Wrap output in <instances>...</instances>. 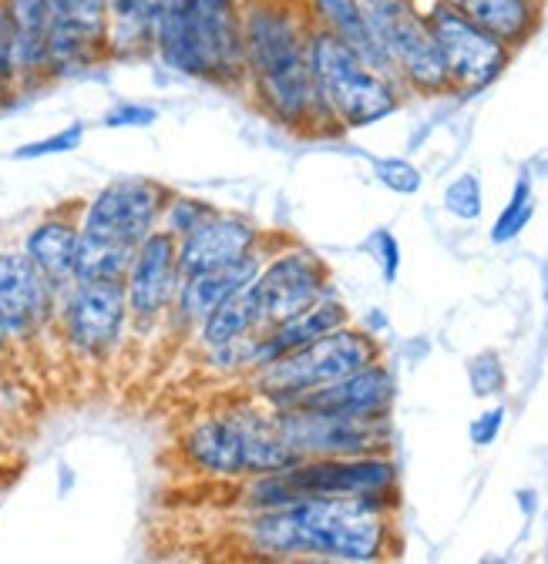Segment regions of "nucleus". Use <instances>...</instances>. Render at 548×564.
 <instances>
[{"label":"nucleus","mask_w":548,"mask_h":564,"mask_svg":"<svg viewBox=\"0 0 548 564\" xmlns=\"http://www.w3.org/2000/svg\"><path fill=\"white\" fill-rule=\"evenodd\" d=\"M400 501L307 498L280 511L236 514L233 541L259 561L377 564L397 557Z\"/></svg>","instance_id":"obj_1"},{"label":"nucleus","mask_w":548,"mask_h":564,"mask_svg":"<svg viewBox=\"0 0 548 564\" xmlns=\"http://www.w3.org/2000/svg\"><path fill=\"white\" fill-rule=\"evenodd\" d=\"M310 18L300 0H246L243 4V47H246V85L262 118L277 128L330 138L340 134L320 105L310 75Z\"/></svg>","instance_id":"obj_2"},{"label":"nucleus","mask_w":548,"mask_h":564,"mask_svg":"<svg viewBox=\"0 0 548 564\" xmlns=\"http://www.w3.org/2000/svg\"><path fill=\"white\" fill-rule=\"evenodd\" d=\"M175 454L189 474L216 484L287 470L300 460L277 427V410L252 393L195 413L175 441Z\"/></svg>","instance_id":"obj_3"},{"label":"nucleus","mask_w":548,"mask_h":564,"mask_svg":"<svg viewBox=\"0 0 548 564\" xmlns=\"http://www.w3.org/2000/svg\"><path fill=\"white\" fill-rule=\"evenodd\" d=\"M307 54H310V75L320 105L340 134L374 128L400 111L407 91L394 78L370 67L357 51H351L330 31L310 24Z\"/></svg>","instance_id":"obj_4"},{"label":"nucleus","mask_w":548,"mask_h":564,"mask_svg":"<svg viewBox=\"0 0 548 564\" xmlns=\"http://www.w3.org/2000/svg\"><path fill=\"white\" fill-rule=\"evenodd\" d=\"M380 357H384L380 339L351 319L347 326H340V329L287 352V357L272 360L269 367L256 370L243 387H246V393L269 403L272 410H283V406H293L303 393L326 387V383L347 377Z\"/></svg>","instance_id":"obj_5"},{"label":"nucleus","mask_w":548,"mask_h":564,"mask_svg":"<svg viewBox=\"0 0 548 564\" xmlns=\"http://www.w3.org/2000/svg\"><path fill=\"white\" fill-rule=\"evenodd\" d=\"M54 336L64 352L82 367H108L118 360L131 336V316L121 282H88L75 279L61 290Z\"/></svg>","instance_id":"obj_6"},{"label":"nucleus","mask_w":548,"mask_h":564,"mask_svg":"<svg viewBox=\"0 0 548 564\" xmlns=\"http://www.w3.org/2000/svg\"><path fill=\"white\" fill-rule=\"evenodd\" d=\"M361 4L407 98L451 95L448 70L428 28L421 0H361Z\"/></svg>","instance_id":"obj_7"},{"label":"nucleus","mask_w":548,"mask_h":564,"mask_svg":"<svg viewBox=\"0 0 548 564\" xmlns=\"http://www.w3.org/2000/svg\"><path fill=\"white\" fill-rule=\"evenodd\" d=\"M428 28L434 34L438 54L444 61L451 95L471 98L492 88L515 57L508 44H502L495 34H488L482 24H474L461 11L448 4H434V0H421Z\"/></svg>","instance_id":"obj_8"},{"label":"nucleus","mask_w":548,"mask_h":564,"mask_svg":"<svg viewBox=\"0 0 548 564\" xmlns=\"http://www.w3.org/2000/svg\"><path fill=\"white\" fill-rule=\"evenodd\" d=\"M252 286H256L266 326L313 306L326 293H336L333 272L323 262V256L283 236H269L262 249V262L252 275Z\"/></svg>","instance_id":"obj_9"},{"label":"nucleus","mask_w":548,"mask_h":564,"mask_svg":"<svg viewBox=\"0 0 548 564\" xmlns=\"http://www.w3.org/2000/svg\"><path fill=\"white\" fill-rule=\"evenodd\" d=\"M169 185L155 178H115L101 185L92 198L82 202L78 208V223L85 239L111 242L121 249H139L162 219V205L169 198Z\"/></svg>","instance_id":"obj_10"},{"label":"nucleus","mask_w":548,"mask_h":564,"mask_svg":"<svg viewBox=\"0 0 548 564\" xmlns=\"http://www.w3.org/2000/svg\"><path fill=\"white\" fill-rule=\"evenodd\" d=\"M277 427L297 457H354L394 451L390 416H344L303 406L277 410Z\"/></svg>","instance_id":"obj_11"},{"label":"nucleus","mask_w":548,"mask_h":564,"mask_svg":"<svg viewBox=\"0 0 548 564\" xmlns=\"http://www.w3.org/2000/svg\"><path fill=\"white\" fill-rule=\"evenodd\" d=\"M297 498H374L400 501V467L394 451L354 457H303L287 467Z\"/></svg>","instance_id":"obj_12"},{"label":"nucleus","mask_w":548,"mask_h":564,"mask_svg":"<svg viewBox=\"0 0 548 564\" xmlns=\"http://www.w3.org/2000/svg\"><path fill=\"white\" fill-rule=\"evenodd\" d=\"M243 4L246 0H179L198 51L202 85L223 91H243L246 85Z\"/></svg>","instance_id":"obj_13"},{"label":"nucleus","mask_w":548,"mask_h":564,"mask_svg":"<svg viewBox=\"0 0 548 564\" xmlns=\"http://www.w3.org/2000/svg\"><path fill=\"white\" fill-rule=\"evenodd\" d=\"M179 282H182L179 242L165 236L162 229H155L131 252L128 272L121 279L128 316H131V336L146 339V336L162 333L169 310L175 303V293H179Z\"/></svg>","instance_id":"obj_14"},{"label":"nucleus","mask_w":548,"mask_h":564,"mask_svg":"<svg viewBox=\"0 0 548 564\" xmlns=\"http://www.w3.org/2000/svg\"><path fill=\"white\" fill-rule=\"evenodd\" d=\"M57 300L61 290L21 249H0V323L18 349L54 333Z\"/></svg>","instance_id":"obj_15"},{"label":"nucleus","mask_w":548,"mask_h":564,"mask_svg":"<svg viewBox=\"0 0 548 564\" xmlns=\"http://www.w3.org/2000/svg\"><path fill=\"white\" fill-rule=\"evenodd\" d=\"M269 242V232L233 208H216L209 219L198 223L189 236L179 239V269L182 275L233 265L246 256L262 252Z\"/></svg>","instance_id":"obj_16"},{"label":"nucleus","mask_w":548,"mask_h":564,"mask_svg":"<svg viewBox=\"0 0 548 564\" xmlns=\"http://www.w3.org/2000/svg\"><path fill=\"white\" fill-rule=\"evenodd\" d=\"M262 262V252L246 256L233 265H219V269H202V272H189L179 282L175 303L169 310V319L162 326V333L169 339L189 343L192 333L198 329V323L209 316L219 303H226L233 293H239L243 286H249L256 269Z\"/></svg>","instance_id":"obj_17"},{"label":"nucleus","mask_w":548,"mask_h":564,"mask_svg":"<svg viewBox=\"0 0 548 564\" xmlns=\"http://www.w3.org/2000/svg\"><path fill=\"white\" fill-rule=\"evenodd\" d=\"M8 28V61L14 95L24 98L51 85L47 70V34H51V11L47 0H0Z\"/></svg>","instance_id":"obj_18"},{"label":"nucleus","mask_w":548,"mask_h":564,"mask_svg":"<svg viewBox=\"0 0 548 564\" xmlns=\"http://www.w3.org/2000/svg\"><path fill=\"white\" fill-rule=\"evenodd\" d=\"M397 400V380L394 370L380 360L340 377L326 387H316L303 393L293 406L320 410V413H344V416H390ZM287 410V406H283Z\"/></svg>","instance_id":"obj_19"},{"label":"nucleus","mask_w":548,"mask_h":564,"mask_svg":"<svg viewBox=\"0 0 548 564\" xmlns=\"http://www.w3.org/2000/svg\"><path fill=\"white\" fill-rule=\"evenodd\" d=\"M82 202H67L51 208L37 223L24 229L21 252L54 282L57 290H67L75 282V262L82 246V223H78Z\"/></svg>","instance_id":"obj_20"},{"label":"nucleus","mask_w":548,"mask_h":564,"mask_svg":"<svg viewBox=\"0 0 548 564\" xmlns=\"http://www.w3.org/2000/svg\"><path fill=\"white\" fill-rule=\"evenodd\" d=\"M351 319L354 316H351L347 303L340 300L336 293H326L313 306H307V310L280 319V323H272V326H266V329H259L252 336L256 370L269 367L272 360L287 357V352H293V349H300V346H307V343H313V339H320V336H326V333H333L340 326H347Z\"/></svg>","instance_id":"obj_21"},{"label":"nucleus","mask_w":548,"mask_h":564,"mask_svg":"<svg viewBox=\"0 0 548 564\" xmlns=\"http://www.w3.org/2000/svg\"><path fill=\"white\" fill-rule=\"evenodd\" d=\"M434 4L461 11L474 24H482L488 34H495L502 44L518 51L538 34L548 0H434Z\"/></svg>","instance_id":"obj_22"},{"label":"nucleus","mask_w":548,"mask_h":564,"mask_svg":"<svg viewBox=\"0 0 548 564\" xmlns=\"http://www.w3.org/2000/svg\"><path fill=\"white\" fill-rule=\"evenodd\" d=\"M310 24L330 31L333 37L344 41L351 51H357L370 67H377L380 75L394 78V67L384 54V47L377 44L370 24H367V14H364V4L361 0H300ZM397 82V78H394ZM400 85V82H397Z\"/></svg>","instance_id":"obj_23"},{"label":"nucleus","mask_w":548,"mask_h":564,"mask_svg":"<svg viewBox=\"0 0 548 564\" xmlns=\"http://www.w3.org/2000/svg\"><path fill=\"white\" fill-rule=\"evenodd\" d=\"M259 329H266V316H262L256 286L249 282V286L233 293L226 303H219L209 316L198 323V329L192 333L189 346L195 349V357H202V352L229 346L236 339H246V336H252Z\"/></svg>","instance_id":"obj_24"},{"label":"nucleus","mask_w":548,"mask_h":564,"mask_svg":"<svg viewBox=\"0 0 548 564\" xmlns=\"http://www.w3.org/2000/svg\"><path fill=\"white\" fill-rule=\"evenodd\" d=\"M165 0H111L108 8V61L152 57V34Z\"/></svg>","instance_id":"obj_25"},{"label":"nucleus","mask_w":548,"mask_h":564,"mask_svg":"<svg viewBox=\"0 0 548 564\" xmlns=\"http://www.w3.org/2000/svg\"><path fill=\"white\" fill-rule=\"evenodd\" d=\"M531 219H535V185H531V175L522 172L512 185L508 202L502 205V212L488 229L492 246H512L531 226Z\"/></svg>","instance_id":"obj_26"},{"label":"nucleus","mask_w":548,"mask_h":564,"mask_svg":"<svg viewBox=\"0 0 548 564\" xmlns=\"http://www.w3.org/2000/svg\"><path fill=\"white\" fill-rule=\"evenodd\" d=\"M131 262V249L111 246V242H98V239H85L78 246V262H75V279H88V282H121Z\"/></svg>","instance_id":"obj_27"},{"label":"nucleus","mask_w":548,"mask_h":564,"mask_svg":"<svg viewBox=\"0 0 548 564\" xmlns=\"http://www.w3.org/2000/svg\"><path fill=\"white\" fill-rule=\"evenodd\" d=\"M219 205L202 198V195H189V192H169L165 205H162V219H159V229L165 236H172L175 242L182 236H189L198 223H205L213 216Z\"/></svg>","instance_id":"obj_28"},{"label":"nucleus","mask_w":548,"mask_h":564,"mask_svg":"<svg viewBox=\"0 0 548 564\" xmlns=\"http://www.w3.org/2000/svg\"><path fill=\"white\" fill-rule=\"evenodd\" d=\"M441 205L451 219L458 223H477L485 216V185L477 172H461L458 178H451L444 185Z\"/></svg>","instance_id":"obj_29"},{"label":"nucleus","mask_w":548,"mask_h":564,"mask_svg":"<svg viewBox=\"0 0 548 564\" xmlns=\"http://www.w3.org/2000/svg\"><path fill=\"white\" fill-rule=\"evenodd\" d=\"M468 387L477 400H495L508 387V370L505 360L495 349H482L468 360Z\"/></svg>","instance_id":"obj_30"},{"label":"nucleus","mask_w":548,"mask_h":564,"mask_svg":"<svg viewBox=\"0 0 548 564\" xmlns=\"http://www.w3.org/2000/svg\"><path fill=\"white\" fill-rule=\"evenodd\" d=\"M85 141V124L82 121H72L64 124L61 131L47 134V138H37V141H28V145H18L14 149V162H34V159H51V155H67V152H78Z\"/></svg>","instance_id":"obj_31"},{"label":"nucleus","mask_w":548,"mask_h":564,"mask_svg":"<svg viewBox=\"0 0 548 564\" xmlns=\"http://www.w3.org/2000/svg\"><path fill=\"white\" fill-rule=\"evenodd\" d=\"M374 178L394 195H418L425 188V172L404 155L374 159Z\"/></svg>","instance_id":"obj_32"},{"label":"nucleus","mask_w":548,"mask_h":564,"mask_svg":"<svg viewBox=\"0 0 548 564\" xmlns=\"http://www.w3.org/2000/svg\"><path fill=\"white\" fill-rule=\"evenodd\" d=\"M364 249H367V256L374 259V265L380 269V275H384L387 286H394L397 275H400V265H404V249H400L397 236H394L390 229H374V232L367 236Z\"/></svg>","instance_id":"obj_33"},{"label":"nucleus","mask_w":548,"mask_h":564,"mask_svg":"<svg viewBox=\"0 0 548 564\" xmlns=\"http://www.w3.org/2000/svg\"><path fill=\"white\" fill-rule=\"evenodd\" d=\"M505 420H508V406H505V403L485 406L482 413H477V416L468 423V441H471V447H477V451L492 447V444L502 437V431H505Z\"/></svg>","instance_id":"obj_34"},{"label":"nucleus","mask_w":548,"mask_h":564,"mask_svg":"<svg viewBox=\"0 0 548 564\" xmlns=\"http://www.w3.org/2000/svg\"><path fill=\"white\" fill-rule=\"evenodd\" d=\"M159 121V108L146 101H118L105 111V128H149Z\"/></svg>","instance_id":"obj_35"},{"label":"nucleus","mask_w":548,"mask_h":564,"mask_svg":"<svg viewBox=\"0 0 548 564\" xmlns=\"http://www.w3.org/2000/svg\"><path fill=\"white\" fill-rule=\"evenodd\" d=\"M18 101L14 95V78H11V61H8V28H4V11H0V108Z\"/></svg>","instance_id":"obj_36"},{"label":"nucleus","mask_w":548,"mask_h":564,"mask_svg":"<svg viewBox=\"0 0 548 564\" xmlns=\"http://www.w3.org/2000/svg\"><path fill=\"white\" fill-rule=\"evenodd\" d=\"M18 352V346H14V339H11V333L4 329V323H0V364H8L11 357Z\"/></svg>","instance_id":"obj_37"},{"label":"nucleus","mask_w":548,"mask_h":564,"mask_svg":"<svg viewBox=\"0 0 548 564\" xmlns=\"http://www.w3.org/2000/svg\"><path fill=\"white\" fill-rule=\"evenodd\" d=\"M535 501H538L535 490H518V505H522L525 514H535Z\"/></svg>","instance_id":"obj_38"},{"label":"nucleus","mask_w":548,"mask_h":564,"mask_svg":"<svg viewBox=\"0 0 548 564\" xmlns=\"http://www.w3.org/2000/svg\"><path fill=\"white\" fill-rule=\"evenodd\" d=\"M541 296L548 303V252H545V262H541Z\"/></svg>","instance_id":"obj_39"}]
</instances>
